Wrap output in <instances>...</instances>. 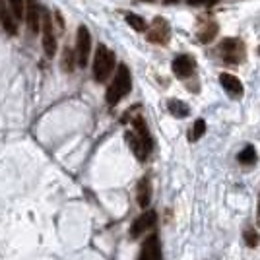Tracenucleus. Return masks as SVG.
Listing matches in <instances>:
<instances>
[{"instance_id":"ddd939ff","label":"nucleus","mask_w":260,"mask_h":260,"mask_svg":"<svg viewBox=\"0 0 260 260\" xmlns=\"http://www.w3.org/2000/svg\"><path fill=\"white\" fill-rule=\"evenodd\" d=\"M132 128H134V134L144 142V146L148 148V152H152V148H154V140H152V134H150V130H148L146 120H144L140 115L132 120Z\"/></svg>"},{"instance_id":"39448f33","label":"nucleus","mask_w":260,"mask_h":260,"mask_svg":"<svg viewBox=\"0 0 260 260\" xmlns=\"http://www.w3.org/2000/svg\"><path fill=\"white\" fill-rule=\"evenodd\" d=\"M157 223V213L156 210H146L140 217L134 219V223L130 225V237L132 239H138L140 235H144L148 229H152Z\"/></svg>"},{"instance_id":"4be33fe9","label":"nucleus","mask_w":260,"mask_h":260,"mask_svg":"<svg viewBox=\"0 0 260 260\" xmlns=\"http://www.w3.org/2000/svg\"><path fill=\"white\" fill-rule=\"evenodd\" d=\"M243 237H245V243H247V247H251V249H255V247H259V233L253 229V227H247L245 229V233H243Z\"/></svg>"},{"instance_id":"dca6fc26","label":"nucleus","mask_w":260,"mask_h":260,"mask_svg":"<svg viewBox=\"0 0 260 260\" xmlns=\"http://www.w3.org/2000/svg\"><path fill=\"white\" fill-rule=\"evenodd\" d=\"M215 35H217V24L213 20H206V22L200 24V27H198V39L202 43H210Z\"/></svg>"},{"instance_id":"423d86ee","label":"nucleus","mask_w":260,"mask_h":260,"mask_svg":"<svg viewBox=\"0 0 260 260\" xmlns=\"http://www.w3.org/2000/svg\"><path fill=\"white\" fill-rule=\"evenodd\" d=\"M24 20H25V24L33 35L39 33V29H41V8H39L37 0H25Z\"/></svg>"},{"instance_id":"f8f14e48","label":"nucleus","mask_w":260,"mask_h":260,"mask_svg":"<svg viewBox=\"0 0 260 260\" xmlns=\"http://www.w3.org/2000/svg\"><path fill=\"white\" fill-rule=\"evenodd\" d=\"M136 200H138V206L140 208H148L150 202H152V181L150 177H142L138 187H136Z\"/></svg>"},{"instance_id":"a878e982","label":"nucleus","mask_w":260,"mask_h":260,"mask_svg":"<svg viewBox=\"0 0 260 260\" xmlns=\"http://www.w3.org/2000/svg\"><path fill=\"white\" fill-rule=\"evenodd\" d=\"M259 52H260V49H259Z\"/></svg>"},{"instance_id":"b1692460","label":"nucleus","mask_w":260,"mask_h":260,"mask_svg":"<svg viewBox=\"0 0 260 260\" xmlns=\"http://www.w3.org/2000/svg\"><path fill=\"white\" fill-rule=\"evenodd\" d=\"M257 225L260 227V192H259V210H257Z\"/></svg>"},{"instance_id":"9b49d317","label":"nucleus","mask_w":260,"mask_h":260,"mask_svg":"<svg viewBox=\"0 0 260 260\" xmlns=\"http://www.w3.org/2000/svg\"><path fill=\"white\" fill-rule=\"evenodd\" d=\"M138 260H161V247H159V239L157 235H150L140 251V259Z\"/></svg>"},{"instance_id":"9d476101","label":"nucleus","mask_w":260,"mask_h":260,"mask_svg":"<svg viewBox=\"0 0 260 260\" xmlns=\"http://www.w3.org/2000/svg\"><path fill=\"white\" fill-rule=\"evenodd\" d=\"M219 84L223 86V90L231 95V97H241L243 95V84H241V80L237 78V76H233V74H227V72H223V74H219Z\"/></svg>"},{"instance_id":"20e7f679","label":"nucleus","mask_w":260,"mask_h":260,"mask_svg":"<svg viewBox=\"0 0 260 260\" xmlns=\"http://www.w3.org/2000/svg\"><path fill=\"white\" fill-rule=\"evenodd\" d=\"M90 52H92V35L86 25H80L76 33V64L86 68L90 60Z\"/></svg>"},{"instance_id":"aec40b11","label":"nucleus","mask_w":260,"mask_h":260,"mask_svg":"<svg viewBox=\"0 0 260 260\" xmlns=\"http://www.w3.org/2000/svg\"><path fill=\"white\" fill-rule=\"evenodd\" d=\"M8 8H10V12H12V16L16 20H24L25 0H8Z\"/></svg>"},{"instance_id":"7ed1b4c3","label":"nucleus","mask_w":260,"mask_h":260,"mask_svg":"<svg viewBox=\"0 0 260 260\" xmlns=\"http://www.w3.org/2000/svg\"><path fill=\"white\" fill-rule=\"evenodd\" d=\"M215 52H217L219 58H223L229 64H241L245 60V45H243L241 39H233V37L223 39L217 45Z\"/></svg>"},{"instance_id":"412c9836","label":"nucleus","mask_w":260,"mask_h":260,"mask_svg":"<svg viewBox=\"0 0 260 260\" xmlns=\"http://www.w3.org/2000/svg\"><path fill=\"white\" fill-rule=\"evenodd\" d=\"M237 159H239L243 165H251V163H255V161H257V150H255L253 146H247L243 152H239Z\"/></svg>"},{"instance_id":"5701e85b","label":"nucleus","mask_w":260,"mask_h":260,"mask_svg":"<svg viewBox=\"0 0 260 260\" xmlns=\"http://www.w3.org/2000/svg\"><path fill=\"white\" fill-rule=\"evenodd\" d=\"M74 62H76V58H74V54L70 49H64V58H62V68L66 70V72H72L74 70Z\"/></svg>"},{"instance_id":"6ab92c4d","label":"nucleus","mask_w":260,"mask_h":260,"mask_svg":"<svg viewBox=\"0 0 260 260\" xmlns=\"http://www.w3.org/2000/svg\"><path fill=\"white\" fill-rule=\"evenodd\" d=\"M204 134H206V122H204V118H198V120L194 122V126H192L190 134H189V140H190V142H196V140H200Z\"/></svg>"},{"instance_id":"2eb2a0df","label":"nucleus","mask_w":260,"mask_h":260,"mask_svg":"<svg viewBox=\"0 0 260 260\" xmlns=\"http://www.w3.org/2000/svg\"><path fill=\"white\" fill-rule=\"evenodd\" d=\"M0 22H2L4 29H6V31H8L10 35H16V33H18V25H16V18L12 16L10 8H8V6H4L2 2H0Z\"/></svg>"},{"instance_id":"f03ea898","label":"nucleus","mask_w":260,"mask_h":260,"mask_svg":"<svg viewBox=\"0 0 260 260\" xmlns=\"http://www.w3.org/2000/svg\"><path fill=\"white\" fill-rule=\"evenodd\" d=\"M113 68H115V52L109 51L105 45H99L95 51V56H94V78H95V82H99V84L107 82Z\"/></svg>"},{"instance_id":"4468645a","label":"nucleus","mask_w":260,"mask_h":260,"mask_svg":"<svg viewBox=\"0 0 260 260\" xmlns=\"http://www.w3.org/2000/svg\"><path fill=\"white\" fill-rule=\"evenodd\" d=\"M126 142L130 144V148H132V152H134V156L138 157L140 161H144L146 157L150 156V152H148V148L144 146V142L134 134V132H126Z\"/></svg>"},{"instance_id":"f257e3e1","label":"nucleus","mask_w":260,"mask_h":260,"mask_svg":"<svg viewBox=\"0 0 260 260\" xmlns=\"http://www.w3.org/2000/svg\"><path fill=\"white\" fill-rule=\"evenodd\" d=\"M130 88H132L130 70H128L126 64H118L117 74H115V78H113V82H111V86H109V90H107V95H105L107 105H111V107L117 105L128 92H130Z\"/></svg>"},{"instance_id":"1a4fd4ad","label":"nucleus","mask_w":260,"mask_h":260,"mask_svg":"<svg viewBox=\"0 0 260 260\" xmlns=\"http://www.w3.org/2000/svg\"><path fill=\"white\" fill-rule=\"evenodd\" d=\"M194 66H196L194 64V58L189 56V54H179L173 60V64H171V68H173V72H175L177 78H189L194 72Z\"/></svg>"},{"instance_id":"f3484780","label":"nucleus","mask_w":260,"mask_h":260,"mask_svg":"<svg viewBox=\"0 0 260 260\" xmlns=\"http://www.w3.org/2000/svg\"><path fill=\"white\" fill-rule=\"evenodd\" d=\"M167 109H169V113H171L173 117H177V118H185V117L190 115L189 105L179 101V99H169V101H167Z\"/></svg>"},{"instance_id":"0eeeda50","label":"nucleus","mask_w":260,"mask_h":260,"mask_svg":"<svg viewBox=\"0 0 260 260\" xmlns=\"http://www.w3.org/2000/svg\"><path fill=\"white\" fill-rule=\"evenodd\" d=\"M41 27H43V51L49 58H52L56 54V37H54V29H52L49 14L41 16Z\"/></svg>"},{"instance_id":"393cba45","label":"nucleus","mask_w":260,"mask_h":260,"mask_svg":"<svg viewBox=\"0 0 260 260\" xmlns=\"http://www.w3.org/2000/svg\"><path fill=\"white\" fill-rule=\"evenodd\" d=\"M144 2H154V0H144Z\"/></svg>"},{"instance_id":"a211bd4d","label":"nucleus","mask_w":260,"mask_h":260,"mask_svg":"<svg viewBox=\"0 0 260 260\" xmlns=\"http://www.w3.org/2000/svg\"><path fill=\"white\" fill-rule=\"evenodd\" d=\"M124 20H126V24H128L130 27H134L136 31H140V33H146V31H148L146 20H144L142 16H138V14H126Z\"/></svg>"},{"instance_id":"6e6552de","label":"nucleus","mask_w":260,"mask_h":260,"mask_svg":"<svg viewBox=\"0 0 260 260\" xmlns=\"http://www.w3.org/2000/svg\"><path fill=\"white\" fill-rule=\"evenodd\" d=\"M169 35H171V31H169L167 22L161 20V18H156L152 29L148 31V39H150L152 43H157V45H165V43L169 41Z\"/></svg>"}]
</instances>
